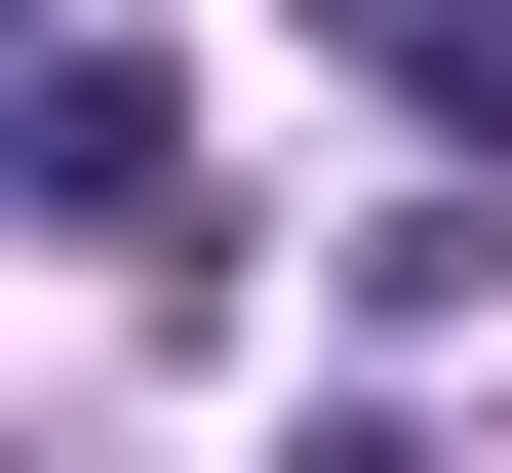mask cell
I'll list each match as a JSON object with an SVG mask.
<instances>
[{
    "label": "cell",
    "mask_w": 512,
    "mask_h": 473,
    "mask_svg": "<svg viewBox=\"0 0 512 473\" xmlns=\"http://www.w3.org/2000/svg\"><path fill=\"white\" fill-rule=\"evenodd\" d=\"M158 198H197V79L79 0V40H40V237H119V276H158Z\"/></svg>",
    "instance_id": "6da1fadb"
},
{
    "label": "cell",
    "mask_w": 512,
    "mask_h": 473,
    "mask_svg": "<svg viewBox=\"0 0 512 473\" xmlns=\"http://www.w3.org/2000/svg\"><path fill=\"white\" fill-rule=\"evenodd\" d=\"M276 473H434V434H394V395H316V434H276Z\"/></svg>",
    "instance_id": "7a4b0ae2"
}]
</instances>
